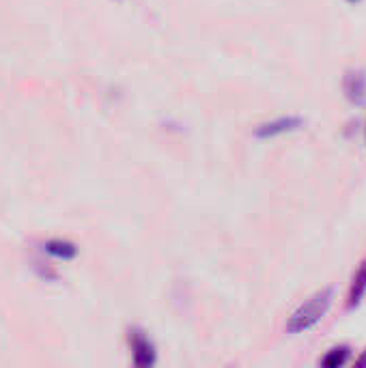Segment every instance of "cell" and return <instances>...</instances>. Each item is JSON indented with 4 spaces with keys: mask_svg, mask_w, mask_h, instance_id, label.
<instances>
[{
    "mask_svg": "<svg viewBox=\"0 0 366 368\" xmlns=\"http://www.w3.org/2000/svg\"><path fill=\"white\" fill-rule=\"evenodd\" d=\"M349 355H351L349 347H334V349H330V351L321 357V364H324L326 368H338V366H345V364H347Z\"/></svg>",
    "mask_w": 366,
    "mask_h": 368,
    "instance_id": "obj_7",
    "label": "cell"
},
{
    "mask_svg": "<svg viewBox=\"0 0 366 368\" xmlns=\"http://www.w3.org/2000/svg\"><path fill=\"white\" fill-rule=\"evenodd\" d=\"M334 299V291L332 289H324L317 291L310 299H306L287 321V332L289 334H300L306 332L310 328H314L319 321L326 316V312L330 310Z\"/></svg>",
    "mask_w": 366,
    "mask_h": 368,
    "instance_id": "obj_1",
    "label": "cell"
},
{
    "mask_svg": "<svg viewBox=\"0 0 366 368\" xmlns=\"http://www.w3.org/2000/svg\"><path fill=\"white\" fill-rule=\"evenodd\" d=\"M349 3H360V0H349Z\"/></svg>",
    "mask_w": 366,
    "mask_h": 368,
    "instance_id": "obj_9",
    "label": "cell"
},
{
    "mask_svg": "<svg viewBox=\"0 0 366 368\" xmlns=\"http://www.w3.org/2000/svg\"><path fill=\"white\" fill-rule=\"evenodd\" d=\"M343 88L349 102L353 104H364L366 102V73L360 69H351L345 73Z\"/></svg>",
    "mask_w": 366,
    "mask_h": 368,
    "instance_id": "obj_4",
    "label": "cell"
},
{
    "mask_svg": "<svg viewBox=\"0 0 366 368\" xmlns=\"http://www.w3.org/2000/svg\"><path fill=\"white\" fill-rule=\"evenodd\" d=\"M129 347H131V360L136 366L141 368H149L155 364V345L151 343V338L141 332V330H131L129 332Z\"/></svg>",
    "mask_w": 366,
    "mask_h": 368,
    "instance_id": "obj_2",
    "label": "cell"
},
{
    "mask_svg": "<svg viewBox=\"0 0 366 368\" xmlns=\"http://www.w3.org/2000/svg\"><path fill=\"white\" fill-rule=\"evenodd\" d=\"M45 252L54 259H63V261H69V259H76L78 254V246L67 242V239H50L45 244Z\"/></svg>",
    "mask_w": 366,
    "mask_h": 368,
    "instance_id": "obj_6",
    "label": "cell"
},
{
    "mask_svg": "<svg viewBox=\"0 0 366 368\" xmlns=\"http://www.w3.org/2000/svg\"><path fill=\"white\" fill-rule=\"evenodd\" d=\"M302 127H304V119H300V117H281L276 121L259 125L254 136L256 138H276V136H283V133H289V131H297Z\"/></svg>",
    "mask_w": 366,
    "mask_h": 368,
    "instance_id": "obj_3",
    "label": "cell"
},
{
    "mask_svg": "<svg viewBox=\"0 0 366 368\" xmlns=\"http://www.w3.org/2000/svg\"><path fill=\"white\" fill-rule=\"evenodd\" d=\"M366 295V261L360 265V269L355 271L351 287H349V295H347V308H355L360 306V302Z\"/></svg>",
    "mask_w": 366,
    "mask_h": 368,
    "instance_id": "obj_5",
    "label": "cell"
},
{
    "mask_svg": "<svg viewBox=\"0 0 366 368\" xmlns=\"http://www.w3.org/2000/svg\"><path fill=\"white\" fill-rule=\"evenodd\" d=\"M355 366H366V349H364V353L355 360Z\"/></svg>",
    "mask_w": 366,
    "mask_h": 368,
    "instance_id": "obj_8",
    "label": "cell"
}]
</instances>
